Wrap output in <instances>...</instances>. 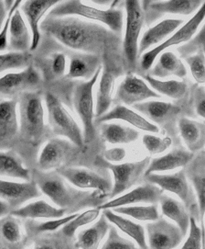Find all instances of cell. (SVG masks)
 Listing matches in <instances>:
<instances>
[{
  "instance_id": "obj_18",
  "label": "cell",
  "mask_w": 205,
  "mask_h": 249,
  "mask_svg": "<svg viewBox=\"0 0 205 249\" xmlns=\"http://www.w3.org/2000/svg\"><path fill=\"white\" fill-rule=\"evenodd\" d=\"M163 195V190L158 187L157 185L146 182L138 188L119 196L117 198L111 199L104 204L100 205V211L104 210H112L117 207L128 206L132 204L138 203H149L157 204L159 202L161 196Z\"/></svg>"
},
{
  "instance_id": "obj_9",
  "label": "cell",
  "mask_w": 205,
  "mask_h": 249,
  "mask_svg": "<svg viewBox=\"0 0 205 249\" xmlns=\"http://www.w3.org/2000/svg\"><path fill=\"white\" fill-rule=\"evenodd\" d=\"M103 66L100 67L90 80L79 82L75 86L73 94V103L74 109L80 117L83 126V139L84 144L89 145L95 139V109L93 89L98 80L99 75L102 73Z\"/></svg>"
},
{
  "instance_id": "obj_53",
  "label": "cell",
  "mask_w": 205,
  "mask_h": 249,
  "mask_svg": "<svg viewBox=\"0 0 205 249\" xmlns=\"http://www.w3.org/2000/svg\"><path fill=\"white\" fill-rule=\"evenodd\" d=\"M10 206L8 203L2 199H0V218L7 215L10 213Z\"/></svg>"
},
{
  "instance_id": "obj_27",
  "label": "cell",
  "mask_w": 205,
  "mask_h": 249,
  "mask_svg": "<svg viewBox=\"0 0 205 249\" xmlns=\"http://www.w3.org/2000/svg\"><path fill=\"white\" fill-rule=\"evenodd\" d=\"M30 31L21 12L19 9H16L11 18L8 34V43L13 52L26 53L28 50L31 51L32 36Z\"/></svg>"
},
{
  "instance_id": "obj_55",
  "label": "cell",
  "mask_w": 205,
  "mask_h": 249,
  "mask_svg": "<svg viewBox=\"0 0 205 249\" xmlns=\"http://www.w3.org/2000/svg\"><path fill=\"white\" fill-rule=\"evenodd\" d=\"M204 225H205V217H204Z\"/></svg>"
},
{
  "instance_id": "obj_54",
  "label": "cell",
  "mask_w": 205,
  "mask_h": 249,
  "mask_svg": "<svg viewBox=\"0 0 205 249\" xmlns=\"http://www.w3.org/2000/svg\"><path fill=\"white\" fill-rule=\"evenodd\" d=\"M33 249H58L54 245H51L50 243L43 242L41 244H38L34 247Z\"/></svg>"
},
{
  "instance_id": "obj_44",
  "label": "cell",
  "mask_w": 205,
  "mask_h": 249,
  "mask_svg": "<svg viewBox=\"0 0 205 249\" xmlns=\"http://www.w3.org/2000/svg\"><path fill=\"white\" fill-rule=\"evenodd\" d=\"M142 142L145 148L148 150L151 155H156L161 154L168 149L173 144V139L170 136L160 138L157 137L155 135L145 134L143 136Z\"/></svg>"
},
{
  "instance_id": "obj_43",
  "label": "cell",
  "mask_w": 205,
  "mask_h": 249,
  "mask_svg": "<svg viewBox=\"0 0 205 249\" xmlns=\"http://www.w3.org/2000/svg\"><path fill=\"white\" fill-rule=\"evenodd\" d=\"M100 249H140L132 241L121 236L116 228L111 226L107 239Z\"/></svg>"
},
{
  "instance_id": "obj_42",
  "label": "cell",
  "mask_w": 205,
  "mask_h": 249,
  "mask_svg": "<svg viewBox=\"0 0 205 249\" xmlns=\"http://www.w3.org/2000/svg\"><path fill=\"white\" fill-rule=\"evenodd\" d=\"M197 85L205 83V54L203 51L184 59Z\"/></svg>"
},
{
  "instance_id": "obj_36",
  "label": "cell",
  "mask_w": 205,
  "mask_h": 249,
  "mask_svg": "<svg viewBox=\"0 0 205 249\" xmlns=\"http://www.w3.org/2000/svg\"><path fill=\"white\" fill-rule=\"evenodd\" d=\"M100 131L103 140L112 144L130 143L140 137V133L137 130L119 124L104 123L100 127Z\"/></svg>"
},
{
  "instance_id": "obj_49",
  "label": "cell",
  "mask_w": 205,
  "mask_h": 249,
  "mask_svg": "<svg viewBox=\"0 0 205 249\" xmlns=\"http://www.w3.org/2000/svg\"><path fill=\"white\" fill-rule=\"evenodd\" d=\"M191 96L194 110L197 115L205 119V88L193 85Z\"/></svg>"
},
{
  "instance_id": "obj_26",
  "label": "cell",
  "mask_w": 205,
  "mask_h": 249,
  "mask_svg": "<svg viewBox=\"0 0 205 249\" xmlns=\"http://www.w3.org/2000/svg\"><path fill=\"white\" fill-rule=\"evenodd\" d=\"M178 130L189 152L195 154L205 148V123L182 117L178 123Z\"/></svg>"
},
{
  "instance_id": "obj_5",
  "label": "cell",
  "mask_w": 205,
  "mask_h": 249,
  "mask_svg": "<svg viewBox=\"0 0 205 249\" xmlns=\"http://www.w3.org/2000/svg\"><path fill=\"white\" fill-rule=\"evenodd\" d=\"M126 13V32L124 36L123 55L125 65L133 74L138 67L139 61V39L141 29L145 23V12L140 1L127 0L124 2Z\"/></svg>"
},
{
  "instance_id": "obj_29",
  "label": "cell",
  "mask_w": 205,
  "mask_h": 249,
  "mask_svg": "<svg viewBox=\"0 0 205 249\" xmlns=\"http://www.w3.org/2000/svg\"><path fill=\"white\" fill-rule=\"evenodd\" d=\"M110 222L102 214L98 221L89 228L82 230L77 234L75 248L77 249H99V247L108 234L111 228Z\"/></svg>"
},
{
  "instance_id": "obj_30",
  "label": "cell",
  "mask_w": 205,
  "mask_h": 249,
  "mask_svg": "<svg viewBox=\"0 0 205 249\" xmlns=\"http://www.w3.org/2000/svg\"><path fill=\"white\" fill-rule=\"evenodd\" d=\"M182 23L183 19L169 18L160 21L156 26L148 29L140 41L139 45V57H141V54H144L145 52L150 47L162 42L165 38L173 34Z\"/></svg>"
},
{
  "instance_id": "obj_37",
  "label": "cell",
  "mask_w": 205,
  "mask_h": 249,
  "mask_svg": "<svg viewBox=\"0 0 205 249\" xmlns=\"http://www.w3.org/2000/svg\"><path fill=\"white\" fill-rule=\"evenodd\" d=\"M144 79L159 94L165 95L173 100H183L189 93V87L186 81L169 80L161 81L148 75H143Z\"/></svg>"
},
{
  "instance_id": "obj_40",
  "label": "cell",
  "mask_w": 205,
  "mask_h": 249,
  "mask_svg": "<svg viewBox=\"0 0 205 249\" xmlns=\"http://www.w3.org/2000/svg\"><path fill=\"white\" fill-rule=\"evenodd\" d=\"M100 215V210L98 208H94L88 210L81 214H78L74 220L69 222L62 228V232L68 238H73L76 231L82 226L93 223Z\"/></svg>"
},
{
  "instance_id": "obj_19",
  "label": "cell",
  "mask_w": 205,
  "mask_h": 249,
  "mask_svg": "<svg viewBox=\"0 0 205 249\" xmlns=\"http://www.w3.org/2000/svg\"><path fill=\"white\" fill-rule=\"evenodd\" d=\"M184 171L197 197L201 218L200 224L203 235V249H205V227L204 225L205 214V154L203 153V151L194 156L189 164L184 167Z\"/></svg>"
},
{
  "instance_id": "obj_35",
  "label": "cell",
  "mask_w": 205,
  "mask_h": 249,
  "mask_svg": "<svg viewBox=\"0 0 205 249\" xmlns=\"http://www.w3.org/2000/svg\"><path fill=\"white\" fill-rule=\"evenodd\" d=\"M0 177L24 181L31 180L29 169L23 166L21 159L13 152L0 151Z\"/></svg>"
},
{
  "instance_id": "obj_47",
  "label": "cell",
  "mask_w": 205,
  "mask_h": 249,
  "mask_svg": "<svg viewBox=\"0 0 205 249\" xmlns=\"http://www.w3.org/2000/svg\"><path fill=\"white\" fill-rule=\"evenodd\" d=\"M188 237L180 249H203L202 229L195 219L190 217Z\"/></svg>"
},
{
  "instance_id": "obj_48",
  "label": "cell",
  "mask_w": 205,
  "mask_h": 249,
  "mask_svg": "<svg viewBox=\"0 0 205 249\" xmlns=\"http://www.w3.org/2000/svg\"><path fill=\"white\" fill-rule=\"evenodd\" d=\"M21 3H22V1H20V0L14 1L13 6L8 11V17L6 18L5 23L0 31V52H3V51L8 49V34H9V27L11 23V18L16 9H18L19 6H21Z\"/></svg>"
},
{
  "instance_id": "obj_45",
  "label": "cell",
  "mask_w": 205,
  "mask_h": 249,
  "mask_svg": "<svg viewBox=\"0 0 205 249\" xmlns=\"http://www.w3.org/2000/svg\"><path fill=\"white\" fill-rule=\"evenodd\" d=\"M199 51H203L205 54V24L191 41L178 49L180 55L183 59L196 53Z\"/></svg>"
},
{
  "instance_id": "obj_6",
  "label": "cell",
  "mask_w": 205,
  "mask_h": 249,
  "mask_svg": "<svg viewBox=\"0 0 205 249\" xmlns=\"http://www.w3.org/2000/svg\"><path fill=\"white\" fill-rule=\"evenodd\" d=\"M145 182L157 185L163 191L172 192L178 196L183 205L187 209L190 217L201 223L200 210L198 204L197 197L191 184L189 183L184 168L173 174H149L144 176Z\"/></svg>"
},
{
  "instance_id": "obj_57",
  "label": "cell",
  "mask_w": 205,
  "mask_h": 249,
  "mask_svg": "<svg viewBox=\"0 0 205 249\" xmlns=\"http://www.w3.org/2000/svg\"><path fill=\"white\" fill-rule=\"evenodd\" d=\"M0 101H1V100H0Z\"/></svg>"
},
{
  "instance_id": "obj_4",
  "label": "cell",
  "mask_w": 205,
  "mask_h": 249,
  "mask_svg": "<svg viewBox=\"0 0 205 249\" xmlns=\"http://www.w3.org/2000/svg\"><path fill=\"white\" fill-rule=\"evenodd\" d=\"M192 93V90H191ZM144 116L148 117L155 125L158 124L168 133L170 137L177 138L178 123L180 119L185 115H193L189 112L192 110V96L189 99L180 100V103H169L162 101H147L133 106Z\"/></svg>"
},
{
  "instance_id": "obj_33",
  "label": "cell",
  "mask_w": 205,
  "mask_h": 249,
  "mask_svg": "<svg viewBox=\"0 0 205 249\" xmlns=\"http://www.w3.org/2000/svg\"><path fill=\"white\" fill-rule=\"evenodd\" d=\"M148 75L154 78H164L171 75L184 78L187 75V68L176 54L172 52H166L160 55L155 67L148 71Z\"/></svg>"
},
{
  "instance_id": "obj_10",
  "label": "cell",
  "mask_w": 205,
  "mask_h": 249,
  "mask_svg": "<svg viewBox=\"0 0 205 249\" xmlns=\"http://www.w3.org/2000/svg\"><path fill=\"white\" fill-rule=\"evenodd\" d=\"M150 158H144L134 162H126L123 164H112L104 158L96 161V164L102 168H107L113 174L114 183L113 190L108 198L115 199L125 191H128L133 186L140 182L144 178L146 170L150 164Z\"/></svg>"
},
{
  "instance_id": "obj_15",
  "label": "cell",
  "mask_w": 205,
  "mask_h": 249,
  "mask_svg": "<svg viewBox=\"0 0 205 249\" xmlns=\"http://www.w3.org/2000/svg\"><path fill=\"white\" fill-rule=\"evenodd\" d=\"M204 2L194 0H170V1H144L141 2L145 12V21L151 25L165 14L189 15L195 12Z\"/></svg>"
},
{
  "instance_id": "obj_1",
  "label": "cell",
  "mask_w": 205,
  "mask_h": 249,
  "mask_svg": "<svg viewBox=\"0 0 205 249\" xmlns=\"http://www.w3.org/2000/svg\"><path fill=\"white\" fill-rule=\"evenodd\" d=\"M41 30L72 50L101 57L111 54L118 42V37L106 27L79 18L47 17Z\"/></svg>"
},
{
  "instance_id": "obj_12",
  "label": "cell",
  "mask_w": 205,
  "mask_h": 249,
  "mask_svg": "<svg viewBox=\"0 0 205 249\" xmlns=\"http://www.w3.org/2000/svg\"><path fill=\"white\" fill-rule=\"evenodd\" d=\"M205 18V2L203 3L201 8L198 9L196 14L189 19V21L181 27V29L173 34L171 38L161 42L159 45L156 46L154 49L146 52L140 57V69L142 72H148L152 65L154 64L157 57L163 53V51L172 47L173 45H179L181 43L189 42L192 36L196 34L199 26Z\"/></svg>"
},
{
  "instance_id": "obj_7",
  "label": "cell",
  "mask_w": 205,
  "mask_h": 249,
  "mask_svg": "<svg viewBox=\"0 0 205 249\" xmlns=\"http://www.w3.org/2000/svg\"><path fill=\"white\" fill-rule=\"evenodd\" d=\"M19 131L26 140L37 142L45 133L44 108L41 96L25 92L19 100Z\"/></svg>"
},
{
  "instance_id": "obj_17",
  "label": "cell",
  "mask_w": 205,
  "mask_h": 249,
  "mask_svg": "<svg viewBox=\"0 0 205 249\" xmlns=\"http://www.w3.org/2000/svg\"><path fill=\"white\" fill-rule=\"evenodd\" d=\"M161 96L148 88L143 79L134 74H127L117 88L115 100L127 106H134L149 99H160Z\"/></svg>"
},
{
  "instance_id": "obj_46",
  "label": "cell",
  "mask_w": 205,
  "mask_h": 249,
  "mask_svg": "<svg viewBox=\"0 0 205 249\" xmlns=\"http://www.w3.org/2000/svg\"><path fill=\"white\" fill-rule=\"evenodd\" d=\"M1 233L6 240L12 244L19 242L22 237L19 223L13 217L7 218L4 221V223L1 225Z\"/></svg>"
},
{
  "instance_id": "obj_21",
  "label": "cell",
  "mask_w": 205,
  "mask_h": 249,
  "mask_svg": "<svg viewBox=\"0 0 205 249\" xmlns=\"http://www.w3.org/2000/svg\"><path fill=\"white\" fill-rule=\"evenodd\" d=\"M60 3L59 0H27L22 1L20 9L27 18L32 36L31 51L36 50L41 39V20L43 16Z\"/></svg>"
},
{
  "instance_id": "obj_32",
  "label": "cell",
  "mask_w": 205,
  "mask_h": 249,
  "mask_svg": "<svg viewBox=\"0 0 205 249\" xmlns=\"http://www.w3.org/2000/svg\"><path fill=\"white\" fill-rule=\"evenodd\" d=\"M16 100L0 101V142L12 139L19 130Z\"/></svg>"
},
{
  "instance_id": "obj_3",
  "label": "cell",
  "mask_w": 205,
  "mask_h": 249,
  "mask_svg": "<svg viewBox=\"0 0 205 249\" xmlns=\"http://www.w3.org/2000/svg\"><path fill=\"white\" fill-rule=\"evenodd\" d=\"M119 1H113L108 9H99L84 5L79 0L60 1L53 9L49 11L48 17H78L84 18L105 24L111 32L120 34L123 30L124 15L121 9H115V5Z\"/></svg>"
},
{
  "instance_id": "obj_13",
  "label": "cell",
  "mask_w": 205,
  "mask_h": 249,
  "mask_svg": "<svg viewBox=\"0 0 205 249\" xmlns=\"http://www.w3.org/2000/svg\"><path fill=\"white\" fill-rule=\"evenodd\" d=\"M124 74L123 66L113 58L111 54L103 57L102 75L96 94L95 118L98 119L106 114L113 102V91L115 80Z\"/></svg>"
},
{
  "instance_id": "obj_23",
  "label": "cell",
  "mask_w": 205,
  "mask_h": 249,
  "mask_svg": "<svg viewBox=\"0 0 205 249\" xmlns=\"http://www.w3.org/2000/svg\"><path fill=\"white\" fill-rule=\"evenodd\" d=\"M115 120L126 122L144 132L159 133V128L157 125L148 122V120L145 119L144 117L141 116L136 111L126 108L123 105L115 106V108L107 111L106 114L96 119V124H104V123L115 121Z\"/></svg>"
},
{
  "instance_id": "obj_11",
  "label": "cell",
  "mask_w": 205,
  "mask_h": 249,
  "mask_svg": "<svg viewBox=\"0 0 205 249\" xmlns=\"http://www.w3.org/2000/svg\"><path fill=\"white\" fill-rule=\"evenodd\" d=\"M56 172L79 190L98 191L107 198L113 190V182L107 169L105 172H97L83 167L63 166Z\"/></svg>"
},
{
  "instance_id": "obj_25",
  "label": "cell",
  "mask_w": 205,
  "mask_h": 249,
  "mask_svg": "<svg viewBox=\"0 0 205 249\" xmlns=\"http://www.w3.org/2000/svg\"><path fill=\"white\" fill-rule=\"evenodd\" d=\"M103 66V58L99 55L88 53H76L71 57L67 78H82L86 81L95 75L99 68Z\"/></svg>"
},
{
  "instance_id": "obj_31",
  "label": "cell",
  "mask_w": 205,
  "mask_h": 249,
  "mask_svg": "<svg viewBox=\"0 0 205 249\" xmlns=\"http://www.w3.org/2000/svg\"><path fill=\"white\" fill-rule=\"evenodd\" d=\"M103 214L111 224L135 241L140 249H148L146 229L141 224L115 213L112 210H104Z\"/></svg>"
},
{
  "instance_id": "obj_8",
  "label": "cell",
  "mask_w": 205,
  "mask_h": 249,
  "mask_svg": "<svg viewBox=\"0 0 205 249\" xmlns=\"http://www.w3.org/2000/svg\"><path fill=\"white\" fill-rule=\"evenodd\" d=\"M45 104L48 121L54 133L65 137L75 146L83 149L85 144L82 130L63 102L54 94L48 92L45 95Z\"/></svg>"
},
{
  "instance_id": "obj_22",
  "label": "cell",
  "mask_w": 205,
  "mask_h": 249,
  "mask_svg": "<svg viewBox=\"0 0 205 249\" xmlns=\"http://www.w3.org/2000/svg\"><path fill=\"white\" fill-rule=\"evenodd\" d=\"M41 195L36 182H15L0 178V199L6 201L10 207L17 209L30 199Z\"/></svg>"
},
{
  "instance_id": "obj_39",
  "label": "cell",
  "mask_w": 205,
  "mask_h": 249,
  "mask_svg": "<svg viewBox=\"0 0 205 249\" xmlns=\"http://www.w3.org/2000/svg\"><path fill=\"white\" fill-rule=\"evenodd\" d=\"M32 63V56L29 52H9L0 53V74L11 69H25Z\"/></svg>"
},
{
  "instance_id": "obj_14",
  "label": "cell",
  "mask_w": 205,
  "mask_h": 249,
  "mask_svg": "<svg viewBox=\"0 0 205 249\" xmlns=\"http://www.w3.org/2000/svg\"><path fill=\"white\" fill-rule=\"evenodd\" d=\"M146 234L149 249H175L185 237L176 224L164 218L147 224Z\"/></svg>"
},
{
  "instance_id": "obj_34",
  "label": "cell",
  "mask_w": 205,
  "mask_h": 249,
  "mask_svg": "<svg viewBox=\"0 0 205 249\" xmlns=\"http://www.w3.org/2000/svg\"><path fill=\"white\" fill-rule=\"evenodd\" d=\"M159 203L162 214L173 221L185 236L189 232L190 215L183 203L165 194L161 196Z\"/></svg>"
},
{
  "instance_id": "obj_20",
  "label": "cell",
  "mask_w": 205,
  "mask_h": 249,
  "mask_svg": "<svg viewBox=\"0 0 205 249\" xmlns=\"http://www.w3.org/2000/svg\"><path fill=\"white\" fill-rule=\"evenodd\" d=\"M41 83L38 70L31 65L17 73H8L0 77V95H15L37 89Z\"/></svg>"
},
{
  "instance_id": "obj_56",
  "label": "cell",
  "mask_w": 205,
  "mask_h": 249,
  "mask_svg": "<svg viewBox=\"0 0 205 249\" xmlns=\"http://www.w3.org/2000/svg\"><path fill=\"white\" fill-rule=\"evenodd\" d=\"M203 153H204V154H205V151H203Z\"/></svg>"
},
{
  "instance_id": "obj_38",
  "label": "cell",
  "mask_w": 205,
  "mask_h": 249,
  "mask_svg": "<svg viewBox=\"0 0 205 249\" xmlns=\"http://www.w3.org/2000/svg\"><path fill=\"white\" fill-rule=\"evenodd\" d=\"M112 211L115 213L128 216L141 222L150 223L160 218L157 204H150L148 206H124L112 209Z\"/></svg>"
},
{
  "instance_id": "obj_50",
  "label": "cell",
  "mask_w": 205,
  "mask_h": 249,
  "mask_svg": "<svg viewBox=\"0 0 205 249\" xmlns=\"http://www.w3.org/2000/svg\"><path fill=\"white\" fill-rule=\"evenodd\" d=\"M51 71L55 76H62L65 74L66 56L64 53H57L51 57Z\"/></svg>"
},
{
  "instance_id": "obj_51",
  "label": "cell",
  "mask_w": 205,
  "mask_h": 249,
  "mask_svg": "<svg viewBox=\"0 0 205 249\" xmlns=\"http://www.w3.org/2000/svg\"><path fill=\"white\" fill-rule=\"evenodd\" d=\"M126 157V151L122 147H115V148L107 149L104 151V153H103L104 159L112 164L119 163V162L123 161Z\"/></svg>"
},
{
  "instance_id": "obj_24",
  "label": "cell",
  "mask_w": 205,
  "mask_h": 249,
  "mask_svg": "<svg viewBox=\"0 0 205 249\" xmlns=\"http://www.w3.org/2000/svg\"><path fill=\"white\" fill-rule=\"evenodd\" d=\"M194 156L195 154H192L189 150L181 147L175 148L163 157L152 159L144 176L154 174L156 172L171 171L179 167H185Z\"/></svg>"
},
{
  "instance_id": "obj_41",
  "label": "cell",
  "mask_w": 205,
  "mask_h": 249,
  "mask_svg": "<svg viewBox=\"0 0 205 249\" xmlns=\"http://www.w3.org/2000/svg\"><path fill=\"white\" fill-rule=\"evenodd\" d=\"M79 213H74L70 215L63 217L60 219H52V220H48L43 223H31L29 224L30 227V232L35 234H39L41 232H53L56 231L59 228H63L65 224L74 220L75 217H77Z\"/></svg>"
},
{
  "instance_id": "obj_52",
  "label": "cell",
  "mask_w": 205,
  "mask_h": 249,
  "mask_svg": "<svg viewBox=\"0 0 205 249\" xmlns=\"http://www.w3.org/2000/svg\"><path fill=\"white\" fill-rule=\"evenodd\" d=\"M8 9L6 5V1L0 0V31L5 23V20L8 17Z\"/></svg>"
},
{
  "instance_id": "obj_28",
  "label": "cell",
  "mask_w": 205,
  "mask_h": 249,
  "mask_svg": "<svg viewBox=\"0 0 205 249\" xmlns=\"http://www.w3.org/2000/svg\"><path fill=\"white\" fill-rule=\"evenodd\" d=\"M11 215L21 219H60L64 217L65 210L51 206L45 200H37L22 207L14 209L10 212Z\"/></svg>"
},
{
  "instance_id": "obj_16",
  "label": "cell",
  "mask_w": 205,
  "mask_h": 249,
  "mask_svg": "<svg viewBox=\"0 0 205 249\" xmlns=\"http://www.w3.org/2000/svg\"><path fill=\"white\" fill-rule=\"evenodd\" d=\"M80 149L65 139H50L41 150L38 165L43 171L57 170L74 156L76 150Z\"/></svg>"
},
{
  "instance_id": "obj_2",
  "label": "cell",
  "mask_w": 205,
  "mask_h": 249,
  "mask_svg": "<svg viewBox=\"0 0 205 249\" xmlns=\"http://www.w3.org/2000/svg\"><path fill=\"white\" fill-rule=\"evenodd\" d=\"M35 182L41 193L49 197L58 208L71 214L78 213V211L84 208L99 207L107 198L98 191H81L72 187L57 172L39 175Z\"/></svg>"
}]
</instances>
